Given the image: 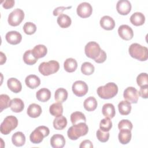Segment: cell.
I'll return each instance as SVG.
<instances>
[{
  "mask_svg": "<svg viewBox=\"0 0 148 148\" xmlns=\"http://www.w3.org/2000/svg\"><path fill=\"white\" fill-rule=\"evenodd\" d=\"M6 57L5 54H4L2 52H1V65H2L6 62Z\"/></svg>",
  "mask_w": 148,
  "mask_h": 148,
  "instance_id": "c3c4849f",
  "label": "cell"
},
{
  "mask_svg": "<svg viewBox=\"0 0 148 148\" xmlns=\"http://www.w3.org/2000/svg\"><path fill=\"white\" fill-rule=\"evenodd\" d=\"M132 134L131 130L126 129L120 130V132L118 135L119 140L120 143L123 145H126L128 143L131 139Z\"/></svg>",
  "mask_w": 148,
  "mask_h": 148,
  "instance_id": "ac0fdd59",
  "label": "cell"
},
{
  "mask_svg": "<svg viewBox=\"0 0 148 148\" xmlns=\"http://www.w3.org/2000/svg\"><path fill=\"white\" fill-rule=\"evenodd\" d=\"M77 15L82 18L90 17L92 12V8L88 2H82L80 3L76 9Z\"/></svg>",
  "mask_w": 148,
  "mask_h": 148,
  "instance_id": "8fae6325",
  "label": "cell"
},
{
  "mask_svg": "<svg viewBox=\"0 0 148 148\" xmlns=\"http://www.w3.org/2000/svg\"><path fill=\"white\" fill-rule=\"evenodd\" d=\"M57 21L59 26L62 28H66L69 27L72 23L70 17L65 14H60L58 17Z\"/></svg>",
  "mask_w": 148,
  "mask_h": 148,
  "instance_id": "d6a6232c",
  "label": "cell"
},
{
  "mask_svg": "<svg viewBox=\"0 0 148 148\" xmlns=\"http://www.w3.org/2000/svg\"><path fill=\"white\" fill-rule=\"evenodd\" d=\"M118 109L121 115H128L131 110V103L127 101H121L118 104Z\"/></svg>",
  "mask_w": 148,
  "mask_h": 148,
  "instance_id": "f1b7e54d",
  "label": "cell"
},
{
  "mask_svg": "<svg viewBox=\"0 0 148 148\" xmlns=\"http://www.w3.org/2000/svg\"><path fill=\"white\" fill-rule=\"evenodd\" d=\"M77 67V63L75 59L72 58H67L64 63V69L69 73L73 72Z\"/></svg>",
  "mask_w": 148,
  "mask_h": 148,
  "instance_id": "f546056e",
  "label": "cell"
},
{
  "mask_svg": "<svg viewBox=\"0 0 148 148\" xmlns=\"http://www.w3.org/2000/svg\"><path fill=\"white\" fill-rule=\"evenodd\" d=\"M79 147L80 148H84V147L92 148L93 145L90 140H84L83 142H82V143L79 146Z\"/></svg>",
  "mask_w": 148,
  "mask_h": 148,
  "instance_id": "bcb514c9",
  "label": "cell"
},
{
  "mask_svg": "<svg viewBox=\"0 0 148 148\" xmlns=\"http://www.w3.org/2000/svg\"><path fill=\"white\" fill-rule=\"evenodd\" d=\"M130 55L134 58L140 61H146L148 58V49L138 43L131 44L128 49Z\"/></svg>",
  "mask_w": 148,
  "mask_h": 148,
  "instance_id": "6da1fadb",
  "label": "cell"
},
{
  "mask_svg": "<svg viewBox=\"0 0 148 148\" xmlns=\"http://www.w3.org/2000/svg\"><path fill=\"white\" fill-rule=\"evenodd\" d=\"M5 38L9 43L15 45L20 43L22 39V36L18 32L12 31L6 33Z\"/></svg>",
  "mask_w": 148,
  "mask_h": 148,
  "instance_id": "5bb4252c",
  "label": "cell"
},
{
  "mask_svg": "<svg viewBox=\"0 0 148 148\" xmlns=\"http://www.w3.org/2000/svg\"><path fill=\"white\" fill-rule=\"evenodd\" d=\"M83 105L84 109L86 110L88 112H92L94 111L97 108L98 103L96 99L94 97H89L84 100Z\"/></svg>",
  "mask_w": 148,
  "mask_h": 148,
  "instance_id": "4316f807",
  "label": "cell"
},
{
  "mask_svg": "<svg viewBox=\"0 0 148 148\" xmlns=\"http://www.w3.org/2000/svg\"><path fill=\"white\" fill-rule=\"evenodd\" d=\"M102 50L99 44L93 41L89 42L87 43L84 48V52L86 56L93 59L95 61L100 56Z\"/></svg>",
  "mask_w": 148,
  "mask_h": 148,
  "instance_id": "52a82bcc",
  "label": "cell"
},
{
  "mask_svg": "<svg viewBox=\"0 0 148 148\" xmlns=\"http://www.w3.org/2000/svg\"><path fill=\"white\" fill-rule=\"evenodd\" d=\"M50 145L53 148H62L65 145V139L61 134H54L50 139Z\"/></svg>",
  "mask_w": 148,
  "mask_h": 148,
  "instance_id": "2e32d148",
  "label": "cell"
},
{
  "mask_svg": "<svg viewBox=\"0 0 148 148\" xmlns=\"http://www.w3.org/2000/svg\"><path fill=\"white\" fill-rule=\"evenodd\" d=\"M118 34L121 38L125 40H129L132 39L134 32L132 29L128 25H121L119 27Z\"/></svg>",
  "mask_w": 148,
  "mask_h": 148,
  "instance_id": "7c38bea8",
  "label": "cell"
},
{
  "mask_svg": "<svg viewBox=\"0 0 148 148\" xmlns=\"http://www.w3.org/2000/svg\"><path fill=\"white\" fill-rule=\"evenodd\" d=\"M88 131V127L86 123L81 122L71 126L67 131L68 138L71 140H76L82 136L86 135Z\"/></svg>",
  "mask_w": 148,
  "mask_h": 148,
  "instance_id": "3957f363",
  "label": "cell"
},
{
  "mask_svg": "<svg viewBox=\"0 0 148 148\" xmlns=\"http://www.w3.org/2000/svg\"><path fill=\"white\" fill-rule=\"evenodd\" d=\"M23 58L24 62L26 64L29 65H32L35 64L38 61V59H36L32 54V50H28L26 51L23 55Z\"/></svg>",
  "mask_w": 148,
  "mask_h": 148,
  "instance_id": "e575fe53",
  "label": "cell"
},
{
  "mask_svg": "<svg viewBox=\"0 0 148 148\" xmlns=\"http://www.w3.org/2000/svg\"><path fill=\"white\" fill-rule=\"evenodd\" d=\"M42 110L40 105L36 103H31L27 109L28 115L32 118H36L42 113Z\"/></svg>",
  "mask_w": 148,
  "mask_h": 148,
  "instance_id": "ffe728a7",
  "label": "cell"
},
{
  "mask_svg": "<svg viewBox=\"0 0 148 148\" xmlns=\"http://www.w3.org/2000/svg\"><path fill=\"white\" fill-rule=\"evenodd\" d=\"M130 21L135 26H140L145 23V17L140 12H135L131 16Z\"/></svg>",
  "mask_w": 148,
  "mask_h": 148,
  "instance_id": "7402d4cb",
  "label": "cell"
},
{
  "mask_svg": "<svg viewBox=\"0 0 148 148\" xmlns=\"http://www.w3.org/2000/svg\"><path fill=\"white\" fill-rule=\"evenodd\" d=\"M60 68V64L58 61L50 60L48 62H42L38 67L39 72L43 76H49L56 73Z\"/></svg>",
  "mask_w": 148,
  "mask_h": 148,
  "instance_id": "277c9868",
  "label": "cell"
},
{
  "mask_svg": "<svg viewBox=\"0 0 148 148\" xmlns=\"http://www.w3.org/2000/svg\"><path fill=\"white\" fill-rule=\"evenodd\" d=\"M131 4L128 0H120L116 5L117 12L121 15L128 14L131 10Z\"/></svg>",
  "mask_w": 148,
  "mask_h": 148,
  "instance_id": "4fadbf2b",
  "label": "cell"
},
{
  "mask_svg": "<svg viewBox=\"0 0 148 148\" xmlns=\"http://www.w3.org/2000/svg\"><path fill=\"white\" fill-rule=\"evenodd\" d=\"M68 98V92L66 89L64 88H58L54 94L55 100L60 103H63Z\"/></svg>",
  "mask_w": 148,
  "mask_h": 148,
  "instance_id": "1f68e13d",
  "label": "cell"
},
{
  "mask_svg": "<svg viewBox=\"0 0 148 148\" xmlns=\"http://www.w3.org/2000/svg\"><path fill=\"white\" fill-rule=\"evenodd\" d=\"M50 134L48 127L42 125L36 128L30 134V141L34 144H38L42 142L43 138L47 136Z\"/></svg>",
  "mask_w": 148,
  "mask_h": 148,
  "instance_id": "5b68a950",
  "label": "cell"
},
{
  "mask_svg": "<svg viewBox=\"0 0 148 148\" xmlns=\"http://www.w3.org/2000/svg\"><path fill=\"white\" fill-rule=\"evenodd\" d=\"M12 142L16 146H22L25 144V136L22 132H16L12 136Z\"/></svg>",
  "mask_w": 148,
  "mask_h": 148,
  "instance_id": "484cf974",
  "label": "cell"
},
{
  "mask_svg": "<svg viewBox=\"0 0 148 148\" xmlns=\"http://www.w3.org/2000/svg\"><path fill=\"white\" fill-rule=\"evenodd\" d=\"M72 89L74 94L77 97H83L85 95L88 90L87 84L82 80H77L74 82Z\"/></svg>",
  "mask_w": 148,
  "mask_h": 148,
  "instance_id": "9c48e42d",
  "label": "cell"
},
{
  "mask_svg": "<svg viewBox=\"0 0 148 148\" xmlns=\"http://www.w3.org/2000/svg\"><path fill=\"white\" fill-rule=\"evenodd\" d=\"M97 92L101 98L110 99L117 95L118 87L114 83L109 82L103 86H99L97 88Z\"/></svg>",
  "mask_w": 148,
  "mask_h": 148,
  "instance_id": "7a4b0ae2",
  "label": "cell"
},
{
  "mask_svg": "<svg viewBox=\"0 0 148 148\" xmlns=\"http://www.w3.org/2000/svg\"><path fill=\"white\" fill-rule=\"evenodd\" d=\"M32 53L36 59H39L44 57L46 55L47 49V47L43 45H38L35 46L32 50Z\"/></svg>",
  "mask_w": 148,
  "mask_h": 148,
  "instance_id": "603a6c76",
  "label": "cell"
},
{
  "mask_svg": "<svg viewBox=\"0 0 148 148\" xmlns=\"http://www.w3.org/2000/svg\"><path fill=\"white\" fill-rule=\"evenodd\" d=\"M94 66L89 62H85L82 64L81 66V71L85 75H90L94 72Z\"/></svg>",
  "mask_w": 148,
  "mask_h": 148,
  "instance_id": "d590c367",
  "label": "cell"
},
{
  "mask_svg": "<svg viewBox=\"0 0 148 148\" xmlns=\"http://www.w3.org/2000/svg\"><path fill=\"white\" fill-rule=\"evenodd\" d=\"M25 83L27 86L30 88H35L40 84V80L38 76L35 75H30L26 77Z\"/></svg>",
  "mask_w": 148,
  "mask_h": 148,
  "instance_id": "d6986e66",
  "label": "cell"
},
{
  "mask_svg": "<svg viewBox=\"0 0 148 148\" xmlns=\"http://www.w3.org/2000/svg\"><path fill=\"white\" fill-rule=\"evenodd\" d=\"M112 127V122L109 118H105L100 121L99 128L105 132H109Z\"/></svg>",
  "mask_w": 148,
  "mask_h": 148,
  "instance_id": "74e56055",
  "label": "cell"
},
{
  "mask_svg": "<svg viewBox=\"0 0 148 148\" xmlns=\"http://www.w3.org/2000/svg\"><path fill=\"white\" fill-rule=\"evenodd\" d=\"M7 85L8 88L14 93H18L21 91V83L16 78L11 77L7 81Z\"/></svg>",
  "mask_w": 148,
  "mask_h": 148,
  "instance_id": "e0dca14e",
  "label": "cell"
},
{
  "mask_svg": "<svg viewBox=\"0 0 148 148\" xmlns=\"http://www.w3.org/2000/svg\"><path fill=\"white\" fill-rule=\"evenodd\" d=\"M67 125L66 118L63 116L56 117L53 120V127L56 130H62L66 127Z\"/></svg>",
  "mask_w": 148,
  "mask_h": 148,
  "instance_id": "83f0119b",
  "label": "cell"
},
{
  "mask_svg": "<svg viewBox=\"0 0 148 148\" xmlns=\"http://www.w3.org/2000/svg\"><path fill=\"white\" fill-rule=\"evenodd\" d=\"M132 123L126 119H123L121 120L118 124V128L119 130L121 129H126V130H131L132 129Z\"/></svg>",
  "mask_w": 148,
  "mask_h": 148,
  "instance_id": "b9f144b4",
  "label": "cell"
},
{
  "mask_svg": "<svg viewBox=\"0 0 148 148\" xmlns=\"http://www.w3.org/2000/svg\"><path fill=\"white\" fill-rule=\"evenodd\" d=\"M106 57H107L106 53H105V51L104 50H102L100 56L99 57V58H98L95 62H97V63H99V64L103 63V62H105V60H106Z\"/></svg>",
  "mask_w": 148,
  "mask_h": 148,
  "instance_id": "7dc6e473",
  "label": "cell"
},
{
  "mask_svg": "<svg viewBox=\"0 0 148 148\" xmlns=\"http://www.w3.org/2000/svg\"><path fill=\"white\" fill-rule=\"evenodd\" d=\"M49 112L54 117L61 116L63 113V106L61 103L56 102L53 103L49 108Z\"/></svg>",
  "mask_w": 148,
  "mask_h": 148,
  "instance_id": "4dcf8cb0",
  "label": "cell"
},
{
  "mask_svg": "<svg viewBox=\"0 0 148 148\" xmlns=\"http://www.w3.org/2000/svg\"><path fill=\"white\" fill-rule=\"evenodd\" d=\"M10 97L6 94L0 95V112H2L4 109L10 107Z\"/></svg>",
  "mask_w": 148,
  "mask_h": 148,
  "instance_id": "8d00e7d4",
  "label": "cell"
},
{
  "mask_svg": "<svg viewBox=\"0 0 148 148\" xmlns=\"http://www.w3.org/2000/svg\"><path fill=\"white\" fill-rule=\"evenodd\" d=\"M14 1L13 0H6L3 2L2 6L6 9L12 8L14 5Z\"/></svg>",
  "mask_w": 148,
  "mask_h": 148,
  "instance_id": "f6af8a7d",
  "label": "cell"
},
{
  "mask_svg": "<svg viewBox=\"0 0 148 148\" xmlns=\"http://www.w3.org/2000/svg\"><path fill=\"white\" fill-rule=\"evenodd\" d=\"M136 82L139 86L148 85V77L146 73H141L136 77Z\"/></svg>",
  "mask_w": 148,
  "mask_h": 148,
  "instance_id": "ab89813d",
  "label": "cell"
},
{
  "mask_svg": "<svg viewBox=\"0 0 148 148\" xmlns=\"http://www.w3.org/2000/svg\"><path fill=\"white\" fill-rule=\"evenodd\" d=\"M138 93L139 95H140L142 98L147 99L148 97V85L140 87Z\"/></svg>",
  "mask_w": 148,
  "mask_h": 148,
  "instance_id": "7bdbcfd3",
  "label": "cell"
},
{
  "mask_svg": "<svg viewBox=\"0 0 148 148\" xmlns=\"http://www.w3.org/2000/svg\"><path fill=\"white\" fill-rule=\"evenodd\" d=\"M123 97L131 103H136L139 98V93L135 88L128 87L124 91Z\"/></svg>",
  "mask_w": 148,
  "mask_h": 148,
  "instance_id": "30bf717a",
  "label": "cell"
},
{
  "mask_svg": "<svg viewBox=\"0 0 148 148\" xmlns=\"http://www.w3.org/2000/svg\"><path fill=\"white\" fill-rule=\"evenodd\" d=\"M36 97L37 99L40 102H47L51 97V92L46 88H42L36 92Z\"/></svg>",
  "mask_w": 148,
  "mask_h": 148,
  "instance_id": "cb8c5ba5",
  "label": "cell"
},
{
  "mask_svg": "<svg viewBox=\"0 0 148 148\" xmlns=\"http://www.w3.org/2000/svg\"><path fill=\"white\" fill-rule=\"evenodd\" d=\"M10 108L13 112L20 113L22 112L24 108V102L20 98H13L11 100Z\"/></svg>",
  "mask_w": 148,
  "mask_h": 148,
  "instance_id": "44dd1931",
  "label": "cell"
},
{
  "mask_svg": "<svg viewBox=\"0 0 148 148\" xmlns=\"http://www.w3.org/2000/svg\"><path fill=\"white\" fill-rule=\"evenodd\" d=\"M23 31L27 35L34 34L36 31V26L31 22H27L23 26Z\"/></svg>",
  "mask_w": 148,
  "mask_h": 148,
  "instance_id": "f35d334b",
  "label": "cell"
},
{
  "mask_svg": "<svg viewBox=\"0 0 148 148\" xmlns=\"http://www.w3.org/2000/svg\"><path fill=\"white\" fill-rule=\"evenodd\" d=\"M97 138L101 142H106L109 140V132H105L99 129L97 131Z\"/></svg>",
  "mask_w": 148,
  "mask_h": 148,
  "instance_id": "60d3db41",
  "label": "cell"
},
{
  "mask_svg": "<svg viewBox=\"0 0 148 148\" xmlns=\"http://www.w3.org/2000/svg\"><path fill=\"white\" fill-rule=\"evenodd\" d=\"M72 6H68V7H64V6H60L58 7L57 8H56L54 10H53V15L56 16L58 15H60L61 14H62V13L63 12V11H64L65 9H70L71 8Z\"/></svg>",
  "mask_w": 148,
  "mask_h": 148,
  "instance_id": "ee69618b",
  "label": "cell"
},
{
  "mask_svg": "<svg viewBox=\"0 0 148 148\" xmlns=\"http://www.w3.org/2000/svg\"><path fill=\"white\" fill-rule=\"evenodd\" d=\"M102 112L105 117L109 119L113 118L116 114L114 106L112 103H105L103 105L102 109Z\"/></svg>",
  "mask_w": 148,
  "mask_h": 148,
  "instance_id": "d4e9b609",
  "label": "cell"
},
{
  "mask_svg": "<svg viewBox=\"0 0 148 148\" xmlns=\"http://www.w3.org/2000/svg\"><path fill=\"white\" fill-rule=\"evenodd\" d=\"M24 18V13L23 10L17 8L12 11L8 16V21L11 26L16 27L18 25Z\"/></svg>",
  "mask_w": 148,
  "mask_h": 148,
  "instance_id": "ba28073f",
  "label": "cell"
},
{
  "mask_svg": "<svg viewBox=\"0 0 148 148\" xmlns=\"http://www.w3.org/2000/svg\"><path fill=\"white\" fill-rule=\"evenodd\" d=\"M71 121L72 124L74 125L81 122L86 123V118L82 112H75L71 115Z\"/></svg>",
  "mask_w": 148,
  "mask_h": 148,
  "instance_id": "836d02e7",
  "label": "cell"
},
{
  "mask_svg": "<svg viewBox=\"0 0 148 148\" xmlns=\"http://www.w3.org/2000/svg\"><path fill=\"white\" fill-rule=\"evenodd\" d=\"M17 119L14 116H8L5 118L1 124V132L3 135H8L17 127Z\"/></svg>",
  "mask_w": 148,
  "mask_h": 148,
  "instance_id": "8992f818",
  "label": "cell"
},
{
  "mask_svg": "<svg viewBox=\"0 0 148 148\" xmlns=\"http://www.w3.org/2000/svg\"><path fill=\"white\" fill-rule=\"evenodd\" d=\"M100 25L105 30H112L115 27V22L112 17L104 16L100 20Z\"/></svg>",
  "mask_w": 148,
  "mask_h": 148,
  "instance_id": "9a60e30c",
  "label": "cell"
}]
</instances>
